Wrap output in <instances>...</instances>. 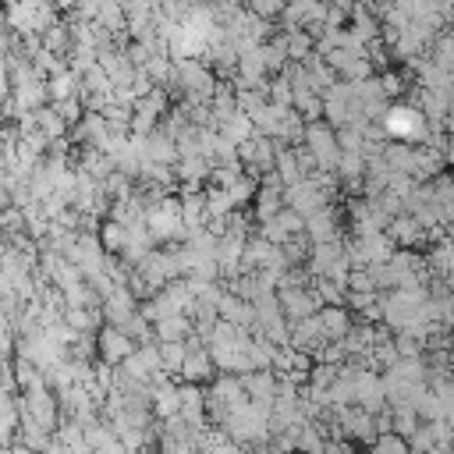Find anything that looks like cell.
<instances>
[{
	"instance_id": "6da1fadb",
	"label": "cell",
	"mask_w": 454,
	"mask_h": 454,
	"mask_svg": "<svg viewBox=\"0 0 454 454\" xmlns=\"http://www.w3.org/2000/svg\"><path fill=\"white\" fill-rule=\"evenodd\" d=\"M380 131L387 135V142H401V145H422L426 135H429V124L426 117L408 103V99H397L387 106L383 121H380Z\"/></svg>"
},
{
	"instance_id": "7a4b0ae2",
	"label": "cell",
	"mask_w": 454,
	"mask_h": 454,
	"mask_svg": "<svg viewBox=\"0 0 454 454\" xmlns=\"http://www.w3.org/2000/svg\"><path fill=\"white\" fill-rule=\"evenodd\" d=\"M216 369L209 362V351H206V340L202 337H188L184 340V362H181V372H177V383H195V387H206L213 383Z\"/></svg>"
},
{
	"instance_id": "3957f363",
	"label": "cell",
	"mask_w": 454,
	"mask_h": 454,
	"mask_svg": "<svg viewBox=\"0 0 454 454\" xmlns=\"http://www.w3.org/2000/svg\"><path fill=\"white\" fill-rule=\"evenodd\" d=\"M340 223H344V213L337 209V202H333V206H323V209H316L312 216H305V238H309V245L340 241V238H344Z\"/></svg>"
},
{
	"instance_id": "277c9868",
	"label": "cell",
	"mask_w": 454,
	"mask_h": 454,
	"mask_svg": "<svg viewBox=\"0 0 454 454\" xmlns=\"http://www.w3.org/2000/svg\"><path fill=\"white\" fill-rule=\"evenodd\" d=\"M277 294V305H280V316L287 319V323H298V319H309V316H316L323 305L316 301V294H312V287H277L273 291Z\"/></svg>"
},
{
	"instance_id": "5b68a950",
	"label": "cell",
	"mask_w": 454,
	"mask_h": 454,
	"mask_svg": "<svg viewBox=\"0 0 454 454\" xmlns=\"http://www.w3.org/2000/svg\"><path fill=\"white\" fill-rule=\"evenodd\" d=\"M131 351H135V344L121 330H114V326H99L96 330V358L103 365H114L117 369L124 358H131Z\"/></svg>"
},
{
	"instance_id": "8992f818",
	"label": "cell",
	"mask_w": 454,
	"mask_h": 454,
	"mask_svg": "<svg viewBox=\"0 0 454 454\" xmlns=\"http://www.w3.org/2000/svg\"><path fill=\"white\" fill-rule=\"evenodd\" d=\"M135 312H138V301L131 298V291H128V287H114V291L103 298V305H99L103 326H114V330H121Z\"/></svg>"
},
{
	"instance_id": "52a82bcc",
	"label": "cell",
	"mask_w": 454,
	"mask_h": 454,
	"mask_svg": "<svg viewBox=\"0 0 454 454\" xmlns=\"http://www.w3.org/2000/svg\"><path fill=\"white\" fill-rule=\"evenodd\" d=\"M323 344H326V340H323V330H319V319H316V316L291 323L287 348H294V351H301V355H309V358H312V355H316Z\"/></svg>"
},
{
	"instance_id": "ba28073f",
	"label": "cell",
	"mask_w": 454,
	"mask_h": 454,
	"mask_svg": "<svg viewBox=\"0 0 454 454\" xmlns=\"http://www.w3.org/2000/svg\"><path fill=\"white\" fill-rule=\"evenodd\" d=\"M316 319H319V330H323V340L326 344H340L344 337H348V330H351V312L348 309H340V305H323L319 312H316Z\"/></svg>"
},
{
	"instance_id": "9c48e42d",
	"label": "cell",
	"mask_w": 454,
	"mask_h": 454,
	"mask_svg": "<svg viewBox=\"0 0 454 454\" xmlns=\"http://www.w3.org/2000/svg\"><path fill=\"white\" fill-rule=\"evenodd\" d=\"M390 241H394V248H422L426 245V234L419 231V223L408 216V213H401V216H390V223H387V231H383Z\"/></svg>"
},
{
	"instance_id": "30bf717a",
	"label": "cell",
	"mask_w": 454,
	"mask_h": 454,
	"mask_svg": "<svg viewBox=\"0 0 454 454\" xmlns=\"http://www.w3.org/2000/svg\"><path fill=\"white\" fill-rule=\"evenodd\" d=\"M344 255V245L340 241H326V245H309V255H305V273H309V280H319V277H326V270L337 262Z\"/></svg>"
},
{
	"instance_id": "8fae6325",
	"label": "cell",
	"mask_w": 454,
	"mask_h": 454,
	"mask_svg": "<svg viewBox=\"0 0 454 454\" xmlns=\"http://www.w3.org/2000/svg\"><path fill=\"white\" fill-rule=\"evenodd\" d=\"M238 380H241V390H245V397H248L252 404L270 408V401H273V394H277V376H273V372H245V376H238Z\"/></svg>"
},
{
	"instance_id": "7c38bea8",
	"label": "cell",
	"mask_w": 454,
	"mask_h": 454,
	"mask_svg": "<svg viewBox=\"0 0 454 454\" xmlns=\"http://www.w3.org/2000/svg\"><path fill=\"white\" fill-rule=\"evenodd\" d=\"M280 192H284V188H266V184L255 188V199H252V206H248L252 223H266V220H273V216L284 209Z\"/></svg>"
},
{
	"instance_id": "4fadbf2b",
	"label": "cell",
	"mask_w": 454,
	"mask_h": 454,
	"mask_svg": "<svg viewBox=\"0 0 454 454\" xmlns=\"http://www.w3.org/2000/svg\"><path fill=\"white\" fill-rule=\"evenodd\" d=\"M78 74L74 71H57V74H50L46 82H43V89H46V103L50 106H57V103H64V99H71V96H78Z\"/></svg>"
},
{
	"instance_id": "5bb4252c",
	"label": "cell",
	"mask_w": 454,
	"mask_h": 454,
	"mask_svg": "<svg viewBox=\"0 0 454 454\" xmlns=\"http://www.w3.org/2000/svg\"><path fill=\"white\" fill-rule=\"evenodd\" d=\"M39 43H43V50H46V53L67 57V50H71V35H67L64 18H57L53 25H46V28H43V35H39Z\"/></svg>"
},
{
	"instance_id": "9a60e30c",
	"label": "cell",
	"mask_w": 454,
	"mask_h": 454,
	"mask_svg": "<svg viewBox=\"0 0 454 454\" xmlns=\"http://www.w3.org/2000/svg\"><path fill=\"white\" fill-rule=\"evenodd\" d=\"M92 25H99L110 39H124V14H121V4H99V11H96V21Z\"/></svg>"
},
{
	"instance_id": "2e32d148",
	"label": "cell",
	"mask_w": 454,
	"mask_h": 454,
	"mask_svg": "<svg viewBox=\"0 0 454 454\" xmlns=\"http://www.w3.org/2000/svg\"><path fill=\"white\" fill-rule=\"evenodd\" d=\"M32 117H35V131H39V135H43L46 142H57V138H67V128H64V121L57 117V110H53L50 103H46L43 110H35Z\"/></svg>"
},
{
	"instance_id": "e0dca14e",
	"label": "cell",
	"mask_w": 454,
	"mask_h": 454,
	"mask_svg": "<svg viewBox=\"0 0 454 454\" xmlns=\"http://www.w3.org/2000/svg\"><path fill=\"white\" fill-rule=\"evenodd\" d=\"M96 241H99V248L106 252V255H121L124 252V227L121 223H114V220H99V227H96Z\"/></svg>"
},
{
	"instance_id": "ac0fdd59",
	"label": "cell",
	"mask_w": 454,
	"mask_h": 454,
	"mask_svg": "<svg viewBox=\"0 0 454 454\" xmlns=\"http://www.w3.org/2000/svg\"><path fill=\"white\" fill-rule=\"evenodd\" d=\"M74 333H96L99 326H103V316H99V309H64V316H60Z\"/></svg>"
},
{
	"instance_id": "d6986e66",
	"label": "cell",
	"mask_w": 454,
	"mask_h": 454,
	"mask_svg": "<svg viewBox=\"0 0 454 454\" xmlns=\"http://www.w3.org/2000/svg\"><path fill=\"white\" fill-rule=\"evenodd\" d=\"M220 138L223 142H231V145H241V142H248L252 135H255V128H252V121L245 117V114H234V117H227L220 128Z\"/></svg>"
},
{
	"instance_id": "ffe728a7",
	"label": "cell",
	"mask_w": 454,
	"mask_h": 454,
	"mask_svg": "<svg viewBox=\"0 0 454 454\" xmlns=\"http://www.w3.org/2000/svg\"><path fill=\"white\" fill-rule=\"evenodd\" d=\"M255 188H259V184H255L252 177H245V174H241V177H238L231 188H223V192H227V199H231V206H234V213H245V209L252 206Z\"/></svg>"
},
{
	"instance_id": "44dd1931",
	"label": "cell",
	"mask_w": 454,
	"mask_h": 454,
	"mask_svg": "<svg viewBox=\"0 0 454 454\" xmlns=\"http://www.w3.org/2000/svg\"><path fill=\"white\" fill-rule=\"evenodd\" d=\"M11 372H14V387H18V394H25V390H32V387L43 383L39 369H35L32 362H25V358H14V362H11Z\"/></svg>"
},
{
	"instance_id": "7402d4cb",
	"label": "cell",
	"mask_w": 454,
	"mask_h": 454,
	"mask_svg": "<svg viewBox=\"0 0 454 454\" xmlns=\"http://www.w3.org/2000/svg\"><path fill=\"white\" fill-rule=\"evenodd\" d=\"M53 110H57V117L64 121V128H67V131H71V128H74V124H78V121L85 117V106H82V99H78V96H71V99L57 103Z\"/></svg>"
},
{
	"instance_id": "603a6c76",
	"label": "cell",
	"mask_w": 454,
	"mask_h": 454,
	"mask_svg": "<svg viewBox=\"0 0 454 454\" xmlns=\"http://www.w3.org/2000/svg\"><path fill=\"white\" fill-rule=\"evenodd\" d=\"M273 220L284 227V234H287V238H298V234H305V220H301L298 213H291V209H280Z\"/></svg>"
},
{
	"instance_id": "cb8c5ba5",
	"label": "cell",
	"mask_w": 454,
	"mask_h": 454,
	"mask_svg": "<svg viewBox=\"0 0 454 454\" xmlns=\"http://www.w3.org/2000/svg\"><path fill=\"white\" fill-rule=\"evenodd\" d=\"M156 450L160 454H195V447L188 440H163V436H160V447Z\"/></svg>"
},
{
	"instance_id": "d4e9b609",
	"label": "cell",
	"mask_w": 454,
	"mask_h": 454,
	"mask_svg": "<svg viewBox=\"0 0 454 454\" xmlns=\"http://www.w3.org/2000/svg\"><path fill=\"white\" fill-rule=\"evenodd\" d=\"M245 454H280L273 443H262V447H252V450H245Z\"/></svg>"
},
{
	"instance_id": "484cf974",
	"label": "cell",
	"mask_w": 454,
	"mask_h": 454,
	"mask_svg": "<svg viewBox=\"0 0 454 454\" xmlns=\"http://www.w3.org/2000/svg\"><path fill=\"white\" fill-rule=\"evenodd\" d=\"M0 177H4V153H0Z\"/></svg>"
}]
</instances>
